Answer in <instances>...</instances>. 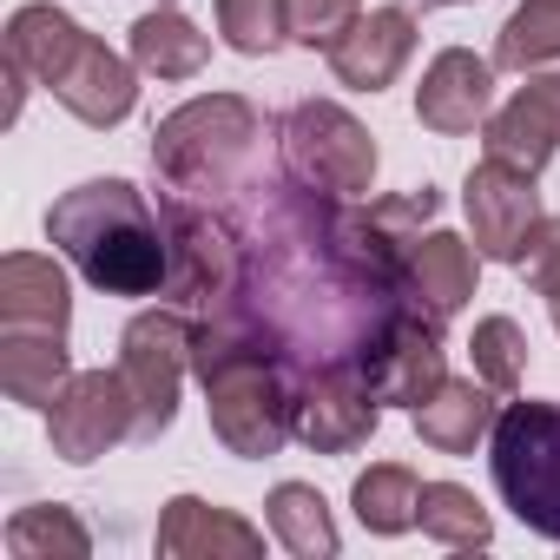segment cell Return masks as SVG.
<instances>
[{"label":"cell","instance_id":"1","mask_svg":"<svg viewBox=\"0 0 560 560\" xmlns=\"http://www.w3.org/2000/svg\"><path fill=\"white\" fill-rule=\"evenodd\" d=\"M237 291L218 317L257 330L291 376L357 370L363 350L409 311V250L343 198L284 178H237ZM205 324V317H198Z\"/></svg>","mask_w":560,"mask_h":560},{"label":"cell","instance_id":"2","mask_svg":"<svg viewBox=\"0 0 560 560\" xmlns=\"http://www.w3.org/2000/svg\"><path fill=\"white\" fill-rule=\"evenodd\" d=\"M47 244L106 298H152L165 291V211L132 178H86L47 211Z\"/></svg>","mask_w":560,"mask_h":560},{"label":"cell","instance_id":"3","mask_svg":"<svg viewBox=\"0 0 560 560\" xmlns=\"http://www.w3.org/2000/svg\"><path fill=\"white\" fill-rule=\"evenodd\" d=\"M191 370L205 383V409H211V435L244 455V462H270L298 429V376L257 330H244L237 317H205L191 337Z\"/></svg>","mask_w":560,"mask_h":560},{"label":"cell","instance_id":"4","mask_svg":"<svg viewBox=\"0 0 560 560\" xmlns=\"http://www.w3.org/2000/svg\"><path fill=\"white\" fill-rule=\"evenodd\" d=\"M257 132H264V119L244 93H198L159 119L152 172L178 198H224V191H237Z\"/></svg>","mask_w":560,"mask_h":560},{"label":"cell","instance_id":"5","mask_svg":"<svg viewBox=\"0 0 560 560\" xmlns=\"http://www.w3.org/2000/svg\"><path fill=\"white\" fill-rule=\"evenodd\" d=\"M488 468L514 521L560 547V402H508L488 429Z\"/></svg>","mask_w":560,"mask_h":560},{"label":"cell","instance_id":"6","mask_svg":"<svg viewBox=\"0 0 560 560\" xmlns=\"http://www.w3.org/2000/svg\"><path fill=\"white\" fill-rule=\"evenodd\" d=\"M159 211H165V237H172V264H165L159 298L172 311H185L191 324L218 317L237 291V224H231V211H218L211 198H178V191H165Z\"/></svg>","mask_w":560,"mask_h":560},{"label":"cell","instance_id":"7","mask_svg":"<svg viewBox=\"0 0 560 560\" xmlns=\"http://www.w3.org/2000/svg\"><path fill=\"white\" fill-rule=\"evenodd\" d=\"M277 145H284V172L324 198H363L376 185V139L370 126L337 106V100H304L284 113V126H277Z\"/></svg>","mask_w":560,"mask_h":560},{"label":"cell","instance_id":"8","mask_svg":"<svg viewBox=\"0 0 560 560\" xmlns=\"http://www.w3.org/2000/svg\"><path fill=\"white\" fill-rule=\"evenodd\" d=\"M191 337L198 324L172 304L159 311H139L119 337V376L132 389V409H139V442H159L178 416V389H185V370H191Z\"/></svg>","mask_w":560,"mask_h":560},{"label":"cell","instance_id":"9","mask_svg":"<svg viewBox=\"0 0 560 560\" xmlns=\"http://www.w3.org/2000/svg\"><path fill=\"white\" fill-rule=\"evenodd\" d=\"M126 435H139V409H132V389L119 370H80L47 409V442L73 468L113 455Z\"/></svg>","mask_w":560,"mask_h":560},{"label":"cell","instance_id":"10","mask_svg":"<svg viewBox=\"0 0 560 560\" xmlns=\"http://www.w3.org/2000/svg\"><path fill=\"white\" fill-rule=\"evenodd\" d=\"M357 376L370 383V396H376V402H402V409H416V402H422V396L448 376L442 317H429L422 304L396 311V317H389V330L363 350Z\"/></svg>","mask_w":560,"mask_h":560},{"label":"cell","instance_id":"11","mask_svg":"<svg viewBox=\"0 0 560 560\" xmlns=\"http://www.w3.org/2000/svg\"><path fill=\"white\" fill-rule=\"evenodd\" d=\"M376 422H383V402L370 396V383L357 370H317L298 383L291 429L311 455H357L376 435Z\"/></svg>","mask_w":560,"mask_h":560},{"label":"cell","instance_id":"12","mask_svg":"<svg viewBox=\"0 0 560 560\" xmlns=\"http://www.w3.org/2000/svg\"><path fill=\"white\" fill-rule=\"evenodd\" d=\"M462 205H468V231H475V250L494 257V264H514L527 231L547 218L540 211V191H534V172H514L501 159H481L462 185Z\"/></svg>","mask_w":560,"mask_h":560},{"label":"cell","instance_id":"13","mask_svg":"<svg viewBox=\"0 0 560 560\" xmlns=\"http://www.w3.org/2000/svg\"><path fill=\"white\" fill-rule=\"evenodd\" d=\"M47 93H54L80 126H100V132H106V126L132 119V106H139V67H132V54H113L106 40L80 34Z\"/></svg>","mask_w":560,"mask_h":560},{"label":"cell","instance_id":"14","mask_svg":"<svg viewBox=\"0 0 560 560\" xmlns=\"http://www.w3.org/2000/svg\"><path fill=\"white\" fill-rule=\"evenodd\" d=\"M494 60L468 54V47H442L429 67H422V86H416V119L442 139H462L475 126H488L494 113Z\"/></svg>","mask_w":560,"mask_h":560},{"label":"cell","instance_id":"15","mask_svg":"<svg viewBox=\"0 0 560 560\" xmlns=\"http://www.w3.org/2000/svg\"><path fill=\"white\" fill-rule=\"evenodd\" d=\"M409 54H416V14L409 8H370V14H357L337 34L330 73L343 86H357V93H383V86H396V73L409 67Z\"/></svg>","mask_w":560,"mask_h":560},{"label":"cell","instance_id":"16","mask_svg":"<svg viewBox=\"0 0 560 560\" xmlns=\"http://www.w3.org/2000/svg\"><path fill=\"white\" fill-rule=\"evenodd\" d=\"M152 547L165 560H257L264 553V527H250L244 514L211 508L198 494H172L165 514H159Z\"/></svg>","mask_w":560,"mask_h":560},{"label":"cell","instance_id":"17","mask_svg":"<svg viewBox=\"0 0 560 560\" xmlns=\"http://www.w3.org/2000/svg\"><path fill=\"white\" fill-rule=\"evenodd\" d=\"M73 324V284L67 270L40 250L0 257V330H60Z\"/></svg>","mask_w":560,"mask_h":560},{"label":"cell","instance_id":"18","mask_svg":"<svg viewBox=\"0 0 560 560\" xmlns=\"http://www.w3.org/2000/svg\"><path fill=\"white\" fill-rule=\"evenodd\" d=\"M475 277H481V250L475 237L455 231H422L409 250V304H422L429 317H462L475 298Z\"/></svg>","mask_w":560,"mask_h":560},{"label":"cell","instance_id":"19","mask_svg":"<svg viewBox=\"0 0 560 560\" xmlns=\"http://www.w3.org/2000/svg\"><path fill=\"white\" fill-rule=\"evenodd\" d=\"M494 389L481 376H442L422 402H416V435L435 455H475V442H488L494 429Z\"/></svg>","mask_w":560,"mask_h":560},{"label":"cell","instance_id":"20","mask_svg":"<svg viewBox=\"0 0 560 560\" xmlns=\"http://www.w3.org/2000/svg\"><path fill=\"white\" fill-rule=\"evenodd\" d=\"M73 383V357L60 330H0V396L21 409H54Z\"/></svg>","mask_w":560,"mask_h":560},{"label":"cell","instance_id":"21","mask_svg":"<svg viewBox=\"0 0 560 560\" xmlns=\"http://www.w3.org/2000/svg\"><path fill=\"white\" fill-rule=\"evenodd\" d=\"M126 54H132V67L152 73V80H198L205 60H211V40H205L178 8H152V14H139V21L126 27Z\"/></svg>","mask_w":560,"mask_h":560},{"label":"cell","instance_id":"22","mask_svg":"<svg viewBox=\"0 0 560 560\" xmlns=\"http://www.w3.org/2000/svg\"><path fill=\"white\" fill-rule=\"evenodd\" d=\"M264 521H270V540L298 560H337V547H343L337 514L311 481H277L264 501Z\"/></svg>","mask_w":560,"mask_h":560},{"label":"cell","instance_id":"23","mask_svg":"<svg viewBox=\"0 0 560 560\" xmlns=\"http://www.w3.org/2000/svg\"><path fill=\"white\" fill-rule=\"evenodd\" d=\"M80 34L86 27L67 8H54V0H27V8H14V21H8V67H21L34 86H54V73H60V60L73 54Z\"/></svg>","mask_w":560,"mask_h":560},{"label":"cell","instance_id":"24","mask_svg":"<svg viewBox=\"0 0 560 560\" xmlns=\"http://www.w3.org/2000/svg\"><path fill=\"white\" fill-rule=\"evenodd\" d=\"M350 508H357V521H363L370 534L396 540V534H409V527L422 521V481H416V468H402V462H376V468L357 475Z\"/></svg>","mask_w":560,"mask_h":560},{"label":"cell","instance_id":"25","mask_svg":"<svg viewBox=\"0 0 560 560\" xmlns=\"http://www.w3.org/2000/svg\"><path fill=\"white\" fill-rule=\"evenodd\" d=\"M8 553L14 560H86L93 553V534L73 508L60 501H34L8 521Z\"/></svg>","mask_w":560,"mask_h":560},{"label":"cell","instance_id":"26","mask_svg":"<svg viewBox=\"0 0 560 560\" xmlns=\"http://www.w3.org/2000/svg\"><path fill=\"white\" fill-rule=\"evenodd\" d=\"M416 527H422L435 547H455V553L494 540L488 508H481L475 488H462V481H422V521H416Z\"/></svg>","mask_w":560,"mask_h":560},{"label":"cell","instance_id":"27","mask_svg":"<svg viewBox=\"0 0 560 560\" xmlns=\"http://www.w3.org/2000/svg\"><path fill=\"white\" fill-rule=\"evenodd\" d=\"M560 60V0H521L494 34V67L508 73H540Z\"/></svg>","mask_w":560,"mask_h":560},{"label":"cell","instance_id":"28","mask_svg":"<svg viewBox=\"0 0 560 560\" xmlns=\"http://www.w3.org/2000/svg\"><path fill=\"white\" fill-rule=\"evenodd\" d=\"M218 34L231 54L264 60L291 40V0H218Z\"/></svg>","mask_w":560,"mask_h":560},{"label":"cell","instance_id":"29","mask_svg":"<svg viewBox=\"0 0 560 560\" xmlns=\"http://www.w3.org/2000/svg\"><path fill=\"white\" fill-rule=\"evenodd\" d=\"M481 145H488V159H501V165H514V172H547V159H553V132L521 106V100H508L501 113H488V126H481Z\"/></svg>","mask_w":560,"mask_h":560},{"label":"cell","instance_id":"30","mask_svg":"<svg viewBox=\"0 0 560 560\" xmlns=\"http://www.w3.org/2000/svg\"><path fill=\"white\" fill-rule=\"evenodd\" d=\"M468 357H475V376L494 396H514L521 376H527V337H521L514 317H481L475 337H468Z\"/></svg>","mask_w":560,"mask_h":560},{"label":"cell","instance_id":"31","mask_svg":"<svg viewBox=\"0 0 560 560\" xmlns=\"http://www.w3.org/2000/svg\"><path fill=\"white\" fill-rule=\"evenodd\" d=\"M514 270L527 277V291H540L547 304L560 298V218H540V224L527 231V244H521Z\"/></svg>","mask_w":560,"mask_h":560},{"label":"cell","instance_id":"32","mask_svg":"<svg viewBox=\"0 0 560 560\" xmlns=\"http://www.w3.org/2000/svg\"><path fill=\"white\" fill-rule=\"evenodd\" d=\"M363 14V0H291V40L304 47H337V34Z\"/></svg>","mask_w":560,"mask_h":560},{"label":"cell","instance_id":"33","mask_svg":"<svg viewBox=\"0 0 560 560\" xmlns=\"http://www.w3.org/2000/svg\"><path fill=\"white\" fill-rule=\"evenodd\" d=\"M514 100H521V106H527V113H534V119H540L553 139H560V73H534V80H527Z\"/></svg>","mask_w":560,"mask_h":560},{"label":"cell","instance_id":"34","mask_svg":"<svg viewBox=\"0 0 560 560\" xmlns=\"http://www.w3.org/2000/svg\"><path fill=\"white\" fill-rule=\"evenodd\" d=\"M402 8H422L429 14V8H455V0H402Z\"/></svg>","mask_w":560,"mask_h":560},{"label":"cell","instance_id":"35","mask_svg":"<svg viewBox=\"0 0 560 560\" xmlns=\"http://www.w3.org/2000/svg\"><path fill=\"white\" fill-rule=\"evenodd\" d=\"M553 330H560V298H553Z\"/></svg>","mask_w":560,"mask_h":560},{"label":"cell","instance_id":"36","mask_svg":"<svg viewBox=\"0 0 560 560\" xmlns=\"http://www.w3.org/2000/svg\"><path fill=\"white\" fill-rule=\"evenodd\" d=\"M152 8H178V0H152Z\"/></svg>","mask_w":560,"mask_h":560}]
</instances>
